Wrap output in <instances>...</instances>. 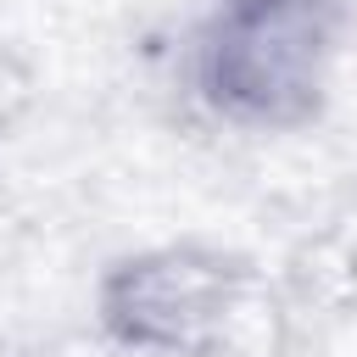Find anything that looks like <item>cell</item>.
<instances>
[{
	"label": "cell",
	"mask_w": 357,
	"mask_h": 357,
	"mask_svg": "<svg viewBox=\"0 0 357 357\" xmlns=\"http://www.w3.org/2000/svg\"><path fill=\"white\" fill-rule=\"evenodd\" d=\"M324 28L307 0H234L212 33V95L251 117L296 112L318 84Z\"/></svg>",
	"instance_id": "6da1fadb"
},
{
	"label": "cell",
	"mask_w": 357,
	"mask_h": 357,
	"mask_svg": "<svg viewBox=\"0 0 357 357\" xmlns=\"http://www.w3.org/2000/svg\"><path fill=\"white\" fill-rule=\"evenodd\" d=\"M106 307H112V324L139 346L206 351L240 312V296L223 262L195 257V251H167L117 273Z\"/></svg>",
	"instance_id": "7a4b0ae2"
}]
</instances>
